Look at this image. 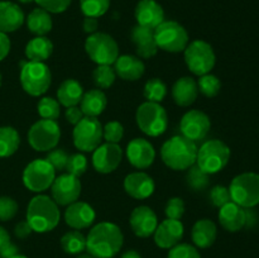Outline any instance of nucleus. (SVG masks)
<instances>
[{
	"label": "nucleus",
	"instance_id": "nucleus-1",
	"mask_svg": "<svg viewBox=\"0 0 259 258\" xmlns=\"http://www.w3.org/2000/svg\"><path fill=\"white\" fill-rule=\"evenodd\" d=\"M124 235L120 228L111 222L94 225L86 237V250L94 258H114L121 249Z\"/></svg>",
	"mask_w": 259,
	"mask_h": 258
},
{
	"label": "nucleus",
	"instance_id": "nucleus-2",
	"mask_svg": "<svg viewBox=\"0 0 259 258\" xmlns=\"http://www.w3.org/2000/svg\"><path fill=\"white\" fill-rule=\"evenodd\" d=\"M196 143L184 136H175L162 144L161 158L168 168L174 171H185L196 163Z\"/></svg>",
	"mask_w": 259,
	"mask_h": 258
},
{
	"label": "nucleus",
	"instance_id": "nucleus-3",
	"mask_svg": "<svg viewBox=\"0 0 259 258\" xmlns=\"http://www.w3.org/2000/svg\"><path fill=\"white\" fill-rule=\"evenodd\" d=\"M27 222L33 232L48 233L60 223L61 212L58 205L47 195H37L27 206Z\"/></svg>",
	"mask_w": 259,
	"mask_h": 258
},
{
	"label": "nucleus",
	"instance_id": "nucleus-4",
	"mask_svg": "<svg viewBox=\"0 0 259 258\" xmlns=\"http://www.w3.org/2000/svg\"><path fill=\"white\" fill-rule=\"evenodd\" d=\"M230 148L220 139H210L197 149L196 164L207 175H215L227 167Z\"/></svg>",
	"mask_w": 259,
	"mask_h": 258
},
{
	"label": "nucleus",
	"instance_id": "nucleus-5",
	"mask_svg": "<svg viewBox=\"0 0 259 258\" xmlns=\"http://www.w3.org/2000/svg\"><path fill=\"white\" fill-rule=\"evenodd\" d=\"M20 85L30 96H42L52 83V73L45 62L27 61L20 68Z\"/></svg>",
	"mask_w": 259,
	"mask_h": 258
},
{
	"label": "nucleus",
	"instance_id": "nucleus-6",
	"mask_svg": "<svg viewBox=\"0 0 259 258\" xmlns=\"http://www.w3.org/2000/svg\"><path fill=\"white\" fill-rule=\"evenodd\" d=\"M138 128L149 137H159L168 128V115L159 103L146 101L136 111Z\"/></svg>",
	"mask_w": 259,
	"mask_h": 258
},
{
	"label": "nucleus",
	"instance_id": "nucleus-7",
	"mask_svg": "<svg viewBox=\"0 0 259 258\" xmlns=\"http://www.w3.org/2000/svg\"><path fill=\"white\" fill-rule=\"evenodd\" d=\"M153 32L157 47L164 52H184L190 42L187 30L175 20H163Z\"/></svg>",
	"mask_w": 259,
	"mask_h": 258
},
{
	"label": "nucleus",
	"instance_id": "nucleus-8",
	"mask_svg": "<svg viewBox=\"0 0 259 258\" xmlns=\"http://www.w3.org/2000/svg\"><path fill=\"white\" fill-rule=\"evenodd\" d=\"M185 62L187 68L194 75L202 76L211 72L217 62L214 48L211 45L202 39H195L189 42L184 51Z\"/></svg>",
	"mask_w": 259,
	"mask_h": 258
},
{
	"label": "nucleus",
	"instance_id": "nucleus-9",
	"mask_svg": "<svg viewBox=\"0 0 259 258\" xmlns=\"http://www.w3.org/2000/svg\"><path fill=\"white\" fill-rule=\"evenodd\" d=\"M232 201L244 209L259 204V175L254 172L240 174L233 179L229 186Z\"/></svg>",
	"mask_w": 259,
	"mask_h": 258
},
{
	"label": "nucleus",
	"instance_id": "nucleus-10",
	"mask_svg": "<svg viewBox=\"0 0 259 258\" xmlns=\"http://www.w3.org/2000/svg\"><path fill=\"white\" fill-rule=\"evenodd\" d=\"M85 51L96 65H114L119 57V46L110 34L96 32L85 40Z\"/></svg>",
	"mask_w": 259,
	"mask_h": 258
},
{
	"label": "nucleus",
	"instance_id": "nucleus-11",
	"mask_svg": "<svg viewBox=\"0 0 259 258\" xmlns=\"http://www.w3.org/2000/svg\"><path fill=\"white\" fill-rule=\"evenodd\" d=\"M61 139V128L56 120L40 119L28 131V143L37 152H50Z\"/></svg>",
	"mask_w": 259,
	"mask_h": 258
},
{
	"label": "nucleus",
	"instance_id": "nucleus-12",
	"mask_svg": "<svg viewBox=\"0 0 259 258\" xmlns=\"http://www.w3.org/2000/svg\"><path fill=\"white\" fill-rule=\"evenodd\" d=\"M22 179L23 184L29 191L40 194L52 186L56 179V171L46 159H33L25 166Z\"/></svg>",
	"mask_w": 259,
	"mask_h": 258
},
{
	"label": "nucleus",
	"instance_id": "nucleus-13",
	"mask_svg": "<svg viewBox=\"0 0 259 258\" xmlns=\"http://www.w3.org/2000/svg\"><path fill=\"white\" fill-rule=\"evenodd\" d=\"M73 126V144L78 151L94 152L100 146L103 141V125L98 118L83 116Z\"/></svg>",
	"mask_w": 259,
	"mask_h": 258
},
{
	"label": "nucleus",
	"instance_id": "nucleus-14",
	"mask_svg": "<svg viewBox=\"0 0 259 258\" xmlns=\"http://www.w3.org/2000/svg\"><path fill=\"white\" fill-rule=\"evenodd\" d=\"M81 182L78 177L71 174H62L56 177L51 186L52 199L61 206H68L72 202L77 201L81 195Z\"/></svg>",
	"mask_w": 259,
	"mask_h": 258
},
{
	"label": "nucleus",
	"instance_id": "nucleus-15",
	"mask_svg": "<svg viewBox=\"0 0 259 258\" xmlns=\"http://www.w3.org/2000/svg\"><path fill=\"white\" fill-rule=\"evenodd\" d=\"M210 128H211V120L209 115L196 109L186 111L180 123L182 136L195 143L202 141L210 132Z\"/></svg>",
	"mask_w": 259,
	"mask_h": 258
},
{
	"label": "nucleus",
	"instance_id": "nucleus-16",
	"mask_svg": "<svg viewBox=\"0 0 259 258\" xmlns=\"http://www.w3.org/2000/svg\"><path fill=\"white\" fill-rule=\"evenodd\" d=\"M123 149L119 144L104 143L100 144L93 152V166L99 174L108 175L115 171L123 159Z\"/></svg>",
	"mask_w": 259,
	"mask_h": 258
},
{
	"label": "nucleus",
	"instance_id": "nucleus-17",
	"mask_svg": "<svg viewBox=\"0 0 259 258\" xmlns=\"http://www.w3.org/2000/svg\"><path fill=\"white\" fill-rule=\"evenodd\" d=\"M129 163L138 169H146L152 166L156 159V149L153 144L144 138H134L125 149Z\"/></svg>",
	"mask_w": 259,
	"mask_h": 258
},
{
	"label": "nucleus",
	"instance_id": "nucleus-18",
	"mask_svg": "<svg viewBox=\"0 0 259 258\" xmlns=\"http://www.w3.org/2000/svg\"><path fill=\"white\" fill-rule=\"evenodd\" d=\"M129 224L137 237L148 238L153 235L154 230L158 227V218L151 207L141 205L132 211Z\"/></svg>",
	"mask_w": 259,
	"mask_h": 258
},
{
	"label": "nucleus",
	"instance_id": "nucleus-19",
	"mask_svg": "<svg viewBox=\"0 0 259 258\" xmlns=\"http://www.w3.org/2000/svg\"><path fill=\"white\" fill-rule=\"evenodd\" d=\"M184 233L185 227L181 220L166 219L158 223V227L154 230V243L162 249H171L172 247L179 244L184 237Z\"/></svg>",
	"mask_w": 259,
	"mask_h": 258
},
{
	"label": "nucleus",
	"instance_id": "nucleus-20",
	"mask_svg": "<svg viewBox=\"0 0 259 258\" xmlns=\"http://www.w3.org/2000/svg\"><path fill=\"white\" fill-rule=\"evenodd\" d=\"M65 223L75 230L86 229L91 227L95 222L96 212L91 205L85 201H75L67 206L65 210Z\"/></svg>",
	"mask_w": 259,
	"mask_h": 258
},
{
	"label": "nucleus",
	"instance_id": "nucleus-21",
	"mask_svg": "<svg viewBox=\"0 0 259 258\" xmlns=\"http://www.w3.org/2000/svg\"><path fill=\"white\" fill-rule=\"evenodd\" d=\"M124 190L131 197L137 200H144L152 196L156 190L154 180L146 172H132L124 179Z\"/></svg>",
	"mask_w": 259,
	"mask_h": 258
},
{
	"label": "nucleus",
	"instance_id": "nucleus-22",
	"mask_svg": "<svg viewBox=\"0 0 259 258\" xmlns=\"http://www.w3.org/2000/svg\"><path fill=\"white\" fill-rule=\"evenodd\" d=\"M134 15H136L137 24L152 30L156 29L164 20L163 8L156 0H141L137 4Z\"/></svg>",
	"mask_w": 259,
	"mask_h": 258
},
{
	"label": "nucleus",
	"instance_id": "nucleus-23",
	"mask_svg": "<svg viewBox=\"0 0 259 258\" xmlns=\"http://www.w3.org/2000/svg\"><path fill=\"white\" fill-rule=\"evenodd\" d=\"M131 39L136 47L137 56L139 58L149 60L158 52V47L154 39V32L149 28L137 24L131 30Z\"/></svg>",
	"mask_w": 259,
	"mask_h": 258
},
{
	"label": "nucleus",
	"instance_id": "nucleus-24",
	"mask_svg": "<svg viewBox=\"0 0 259 258\" xmlns=\"http://www.w3.org/2000/svg\"><path fill=\"white\" fill-rule=\"evenodd\" d=\"M218 218H219L220 225L225 230L232 233L239 232L240 229L245 227L248 222V215L244 207L239 206L233 201L228 202L224 206L220 207Z\"/></svg>",
	"mask_w": 259,
	"mask_h": 258
},
{
	"label": "nucleus",
	"instance_id": "nucleus-25",
	"mask_svg": "<svg viewBox=\"0 0 259 258\" xmlns=\"http://www.w3.org/2000/svg\"><path fill=\"white\" fill-rule=\"evenodd\" d=\"M114 71L121 80L137 81L144 75L146 66L138 56L121 55L114 62Z\"/></svg>",
	"mask_w": 259,
	"mask_h": 258
},
{
	"label": "nucleus",
	"instance_id": "nucleus-26",
	"mask_svg": "<svg viewBox=\"0 0 259 258\" xmlns=\"http://www.w3.org/2000/svg\"><path fill=\"white\" fill-rule=\"evenodd\" d=\"M24 13L22 8L12 2H0V32L12 33L24 24Z\"/></svg>",
	"mask_w": 259,
	"mask_h": 258
},
{
	"label": "nucleus",
	"instance_id": "nucleus-27",
	"mask_svg": "<svg viewBox=\"0 0 259 258\" xmlns=\"http://www.w3.org/2000/svg\"><path fill=\"white\" fill-rule=\"evenodd\" d=\"M172 99L179 106L186 108L196 101L199 95L197 82L190 76L180 77L172 86Z\"/></svg>",
	"mask_w": 259,
	"mask_h": 258
},
{
	"label": "nucleus",
	"instance_id": "nucleus-28",
	"mask_svg": "<svg viewBox=\"0 0 259 258\" xmlns=\"http://www.w3.org/2000/svg\"><path fill=\"white\" fill-rule=\"evenodd\" d=\"M217 224L210 219L197 220L191 230V238L195 247L201 248V249L211 247L217 240Z\"/></svg>",
	"mask_w": 259,
	"mask_h": 258
},
{
	"label": "nucleus",
	"instance_id": "nucleus-29",
	"mask_svg": "<svg viewBox=\"0 0 259 258\" xmlns=\"http://www.w3.org/2000/svg\"><path fill=\"white\" fill-rule=\"evenodd\" d=\"M106 105H108L106 95L103 90H99V89L83 93L80 101V109L82 110L83 115L91 116V118H98L100 114H103Z\"/></svg>",
	"mask_w": 259,
	"mask_h": 258
},
{
	"label": "nucleus",
	"instance_id": "nucleus-30",
	"mask_svg": "<svg viewBox=\"0 0 259 258\" xmlns=\"http://www.w3.org/2000/svg\"><path fill=\"white\" fill-rule=\"evenodd\" d=\"M83 96L82 85L75 78H66L57 90V100L65 108L77 106Z\"/></svg>",
	"mask_w": 259,
	"mask_h": 258
},
{
	"label": "nucleus",
	"instance_id": "nucleus-31",
	"mask_svg": "<svg viewBox=\"0 0 259 258\" xmlns=\"http://www.w3.org/2000/svg\"><path fill=\"white\" fill-rule=\"evenodd\" d=\"M53 52V43L46 35L34 37L25 46V57L34 62H45L51 57Z\"/></svg>",
	"mask_w": 259,
	"mask_h": 258
},
{
	"label": "nucleus",
	"instance_id": "nucleus-32",
	"mask_svg": "<svg viewBox=\"0 0 259 258\" xmlns=\"http://www.w3.org/2000/svg\"><path fill=\"white\" fill-rule=\"evenodd\" d=\"M27 27L29 29V32L33 33L35 37H42V35L48 34L52 30L53 27L51 14L47 10L42 9V8L33 9L28 14Z\"/></svg>",
	"mask_w": 259,
	"mask_h": 258
},
{
	"label": "nucleus",
	"instance_id": "nucleus-33",
	"mask_svg": "<svg viewBox=\"0 0 259 258\" xmlns=\"http://www.w3.org/2000/svg\"><path fill=\"white\" fill-rule=\"evenodd\" d=\"M20 137L17 129L13 126H0V158L13 156L18 151Z\"/></svg>",
	"mask_w": 259,
	"mask_h": 258
},
{
	"label": "nucleus",
	"instance_id": "nucleus-34",
	"mask_svg": "<svg viewBox=\"0 0 259 258\" xmlns=\"http://www.w3.org/2000/svg\"><path fill=\"white\" fill-rule=\"evenodd\" d=\"M61 247L67 254H81L86 249V237L78 230H70L61 238Z\"/></svg>",
	"mask_w": 259,
	"mask_h": 258
},
{
	"label": "nucleus",
	"instance_id": "nucleus-35",
	"mask_svg": "<svg viewBox=\"0 0 259 258\" xmlns=\"http://www.w3.org/2000/svg\"><path fill=\"white\" fill-rule=\"evenodd\" d=\"M143 95L147 101L161 103L167 96V86L161 78L152 77L146 82L143 89Z\"/></svg>",
	"mask_w": 259,
	"mask_h": 258
},
{
	"label": "nucleus",
	"instance_id": "nucleus-36",
	"mask_svg": "<svg viewBox=\"0 0 259 258\" xmlns=\"http://www.w3.org/2000/svg\"><path fill=\"white\" fill-rule=\"evenodd\" d=\"M116 73L114 67L109 65H98V67L93 71V80L99 90H106L113 86L115 82Z\"/></svg>",
	"mask_w": 259,
	"mask_h": 258
},
{
	"label": "nucleus",
	"instance_id": "nucleus-37",
	"mask_svg": "<svg viewBox=\"0 0 259 258\" xmlns=\"http://www.w3.org/2000/svg\"><path fill=\"white\" fill-rule=\"evenodd\" d=\"M209 176L206 172L202 171L196 163L187 169L186 184L194 191H202L209 186Z\"/></svg>",
	"mask_w": 259,
	"mask_h": 258
},
{
	"label": "nucleus",
	"instance_id": "nucleus-38",
	"mask_svg": "<svg viewBox=\"0 0 259 258\" xmlns=\"http://www.w3.org/2000/svg\"><path fill=\"white\" fill-rule=\"evenodd\" d=\"M196 82L199 93H201L206 98H215L222 90V81L218 76L212 75V73L199 76V81H196Z\"/></svg>",
	"mask_w": 259,
	"mask_h": 258
},
{
	"label": "nucleus",
	"instance_id": "nucleus-39",
	"mask_svg": "<svg viewBox=\"0 0 259 258\" xmlns=\"http://www.w3.org/2000/svg\"><path fill=\"white\" fill-rule=\"evenodd\" d=\"M37 111L42 119L56 120L61 114V104L57 99L51 96H43L37 104Z\"/></svg>",
	"mask_w": 259,
	"mask_h": 258
},
{
	"label": "nucleus",
	"instance_id": "nucleus-40",
	"mask_svg": "<svg viewBox=\"0 0 259 258\" xmlns=\"http://www.w3.org/2000/svg\"><path fill=\"white\" fill-rule=\"evenodd\" d=\"M110 7V0H80L81 12L85 17L100 18Z\"/></svg>",
	"mask_w": 259,
	"mask_h": 258
},
{
	"label": "nucleus",
	"instance_id": "nucleus-41",
	"mask_svg": "<svg viewBox=\"0 0 259 258\" xmlns=\"http://www.w3.org/2000/svg\"><path fill=\"white\" fill-rule=\"evenodd\" d=\"M66 169H67V174L73 175L76 177L82 176L88 169V158L82 153L71 154L68 156Z\"/></svg>",
	"mask_w": 259,
	"mask_h": 258
},
{
	"label": "nucleus",
	"instance_id": "nucleus-42",
	"mask_svg": "<svg viewBox=\"0 0 259 258\" xmlns=\"http://www.w3.org/2000/svg\"><path fill=\"white\" fill-rule=\"evenodd\" d=\"M123 137H124V126L123 124L119 123V121L116 120L108 121V123L103 126V138L105 139L108 143L119 144V142L123 139Z\"/></svg>",
	"mask_w": 259,
	"mask_h": 258
},
{
	"label": "nucleus",
	"instance_id": "nucleus-43",
	"mask_svg": "<svg viewBox=\"0 0 259 258\" xmlns=\"http://www.w3.org/2000/svg\"><path fill=\"white\" fill-rule=\"evenodd\" d=\"M167 258H201L195 245L189 243H179L169 249Z\"/></svg>",
	"mask_w": 259,
	"mask_h": 258
},
{
	"label": "nucleus",
	"instance_id": "nucleus-44",
	"mask_svg": "<svg viewBox=\"0 0 259 258\" xmlns=\"http://www.w3.org/2000/svg\"><path fill=\"white\" fill-rule=\"evenodd\" d=\"M18 202L10 196H0V222H9L18 214Z\"/></svg>",
	"mask_w": 259,
	"mask_h": 258
},
{
	"label": "nucleus",
	"instance_id": "nucleus-45",
	"mask_svg": "<svg viewBox=\"0 0 259 258\" xmlns=\"http://www.w3.org/2000/svg\"><path fill=\"white\" fill-rule=\"evenodd\" d=\"M185 202L181 197H171L167 201L166 207H164V214L167 219L181 220V218L185 214Z\"/></svg>",
	"mask_w": 259,
	"mask_h": 258
},
{
	"label": "nucleus",
	"instance_id": "nucleus-46",
	"mask_svg": "<svg viewBox=\"0 0 259 258\" xmlns=\"http://www.w3.org/2000/svg\"><path fill=\"white\" fill-rule=\"evenodd\" d=\"M68 154L61 148H53L48 152L46 161L55 168V171H62L66 169Z\"/></svg>",
	"mask_w": 259,
	"mask_h": 258
},
{
	"label": "nucleus",
	"instance_id": "nucleus-47",
	"mask_svg": "<svg viewBox=\"0 0 259 258\" xmlns=\"http://www.w3.org/2000/svg\"><path fill=\"white\" fill-rule=\"evenodd\" d=\"M210 200H211L212 205L217 207L224 206L225 204L232 201V197H230L229 189L222 185H217V186L212 187L210 190Z\"/></svg>",
	"mask_w": 259,
	"mask_h": 258
},
{
	"label": "nucleus",
	"instance_id": "nucleus-48",
	"mask_svg": "<svg viewBox=\"0 0 259 258\" xmlns=\"http://www.w3.org/2000/svg\"><path fill=\"white\" fill-rule=\"evenodd\" d=\"M34 2L37 3L38 7L47 10L48 13L60 14L68 9L72 0H34Z\"/></svg>",
	"mask_w": 259,
	"mask_h": 258
},
{
	"label": "nucleus",
	"instance_id": "nucleus-49",
	"mask_svg": "<svg viewBox=\"0 0 259 258\" xmlns=\"http://www.w3.org/2000/svg\"><path fill=\"white\" fill-rule=\"evenodd\" d=\"M83 113L78 106H70V108H66L65 111V118L72 125H76L81 119L83 118Z\"/></svg>",
	"mask_w": 259,
	"mask_h": 258
},
{
	"label": "nucleus",
	"instance_id": "nucleus-50",
	"mask_svg": "<svg viewBox=\"0 0 259 258\" xmlns=\"http://www.w3.org/2000/svg\"><path fill=\"white\" fill-rule=\"evenodd\" d=\"M32 233L33 230L32 228H30V225L28 224L27 220H24V222H19L14 228L15 237L19 238V239H25V238L29 237Z\"/></svg>",
	"mask_w": 259,
	"mask_h": 258
},
{
	"label": "nucleus",
	"instance_id": "nucleus-51",
	"mask_svg": "<svg viewBox=\"0 0 259 258\" xmlns=\"http://www.w3.org/2000/svg\"><path fill=\"white\" fill-rule=\"evenodd\" d=\"M10 47H12V43H10L9 37L5 33L0 32V61L7 58L10 52Z\"/></svg>",
	"mask_w": 259,
	"mask_h": 258
},
{
	"label": "nucleus",
	"instance_id": "nucleus-52",
	"mask_svg": "<svg viewBox=\"0 0 259 258\" xmlns=\"http://www.w3.org/2000/svg\"><path fill=\"white\" fill-rule=\"evenodd\" d=\"M82 28H83V32L88 33V34L96 33L98 32V28H99L98 18L85 17V19H83V23H82Z\"/></svg>",
	"mask_w": 259,
	"mask_h": 258
},
{
	"label": "nucleus",
	"instance_id": "nucleus-53",
	"mask_svg": "<svg viewBox=\"0 0 259 258\" xmlns=\"http://www.w3.org/2000/svg\"><path fill=\"white\" fill-rule=\"evenodd\" d=\"M17 254H18V247L12 242V240L0 248V258H12Z\"/></svg>",
	"mask_w": 259,
	"mask_h": 258
},
{
	"label": "nucleus",
	"instance_id": "nucleus-54",
	"mask_svg": "<svg viewBox=\"0 0 259 258\" xmlns=\"http://www.w3.org/2000/svg\"><path fill=\"white\" fill-rule=\"evenodd\" d=\"M9 242H10L9 233H8V230L5 229V228H3L2 225H0V248Z\"/></svg>",
	"mask_w": 259,
	"mask_h": 258
},
{
	"label": "nucleus",
	"instance_id": "nucleus-55",
	"mask_svg": "<svg viewBox=\"0 0 259 258\" xmlns=\"http://www.w3.org/2000/svg\"><path fill=\"white\" fill-rule=\"evenodd\" d=\"M121 258H142V257H141V254L137 252V250L129 249V250H126V252L123 253Z\"/></svg>",
	"mask_w": 259,
	"mask_h": 258
},
{
	"label": "nucleus",
	"instance_id": "nucleus-56",
	"mask_svg": "<svg viewBox=\"0 0 259 258\" xmlns=\"http://www.w3.org/2000/svg\"><path fill=\"white\" fill-rule=\"evenodd\" d=\"M76 258H94V257L91 254H89V253H81V254H78Z\"/></svg>",
	"mask_w": 259,
	"mask_h": 258
},
{
	"label": "nucleus",
	"instance_id": "nucleus-57",
	"mask_svg": "<svg viewBox=\"0 0 259 258\" xmlns=\"http://www.w3.org/2000/svg\"><path fill=\"white\" fill-rule=\"evenodd\" d=\"M19 3H22V4H29V3L34 2V0H18Z\"/></svg>",
	"mask_w": 259,
	"mask_h": 258
},
{
	"label": "nucleus",
	"instance_id": "nucleus-58",
	"mask_svg": "<svg viewBox=\"0 0 259 258\" xmlns=\"http://www.w3.org/2000/svg\"><path fill=\"white\" fill-rule=\"evenodd\" d=\"M12 258H28V257H25V255H23V254H19V253H18L17 255H14V257H12Z\"/></svg>",
	"mask_w": 259,
	"mask_h": 258
},
{
	"label": "nucleus",
	"instance_id": "nucleus-59",
	"mask_svg": "<svg viewBox=\"0 0 259 258\" xmlns=\"http://www.w3.org/2000/svg\"><path fill=\"white\" fill-rule=\"evenodd\" d=\"M2 78H3L2 77V73H0V86H2Z\"/></svg>",
	"mask_w": 259,
	"mask_h": 258
}]
</instances>
